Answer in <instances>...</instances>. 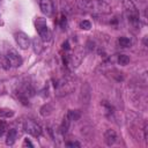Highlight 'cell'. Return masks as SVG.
Returning a JSON list of instances; mask_svg holds the SVG:
<instances>
[{
  "mask_svg": "<svg viewBox=\"0 0 148 148\" xmlns=\"http://www.w3.org/2000/svg\"><path fill=\"white\" fill-rule=\"evenodd\" d=\"M35 27H36V30H37V32H38V35L43 42H50L51 40V31L47 27L45 18L37 17L35 21Z\"/></svg>",
  "mask_w": 148,
  "mask_h": 148,
  "instance_id": "cell-1",
  "label": "cell"
},
{
  "mask_svg": "<svg viewBox=\"0 0 148 148\" xmlns=\"http://www.w3.org/2000/svg\"><path fill=\"white\" fill-rule=\"evenodd\" d=\"M123 5L127 13V17L132 24L139 23V10L132 0H123Z\"/></svg>",
  "mask_w": 148,
  "mask_h": 148,
  "instance_id": "cell-2",
  "label": "cell"
},
{
  "mask_svg": "<svg viewBox=\"0 0 148 148\" xmlns=\"http://www.w3.org/2000/svg\"><path fill=\"white\" fill-rule=\"evenodd\" d=\"M23 128H24V131H25L28 134H30V135H32V136H39V135L42 134V127H40L37 123H35V121H32V120H29V119L24 121Z\"/></svg>",
  "mask_w": 148,
  "mask_h": 148,
  "instance_id": "cell-3",
  "label": "cell"
},
{
  "mask_svg": "<svg viewBox=\"0 0 148 148\" xmlns=\"http://www.w3.org/2000/svg\"><path fill=\"white\" fill-rule=\"evenodd\" d=\"M75 88L74 83L67 79L61 80L57 83V90L59 92V95H65V94H69L71 91H73V89Z\"/></svg>",
  "mask_w": 148,
  "mask_h": 148,
  "instance_id": "cell-4",
  "label": "cell"
},
{
  "mask_svg": "<svg viewBox=\"0 0 148 148\" xmlns=\"http://www.w3.org/2000/svg\"><path fill=\"white\" fill-rule=\"evenodd\" d=\"M14 37H15V40H16V44L18 45V47H21L22 50H27L29 47L30 39L27 34H24L23 31H17V32H15Z\"/></svg>",
  "mask_w": 148,
  "mask_h": 148,
  "instance_id": "cell-5",
  "label": "cell"
},
{
  "mask_svg": "<svg viewBox=\"0 0 148 148\" xmlns=\"http://www.w3.org/2000/svg\"><path fill=\"white\" fill-rule=\"evenodd\" d=\"M6 57H7L8 61H9V64H10V66H13V67H20L22 65V58H21V56L14 49H9L7 51Z\"/></svg>",
  "mask_w": 148,
  "mask_h": 148,
  "instance_id": "cell-6",
  "label": "cell"
},
{
  "mask_svg": "<svg viewBox=\"0 0 148 148\" xmlns=\"http://www.w3.org/2000/svg\"><path fill=\"white\" fill-rule=\"evenodd\" d=\"M39 7L44 15L51 16L53 14V3L51 0H39Z\"/></svg>",
  "mask_w": 148,
  "mask_h": 148,
  "instance_id": "cell-7",
  "label": "cell"
},
{
  "mask_svg": "<svg viewBox=\"0 0 148 148\" xmlns=\"http://www.w3.org/2000/svg\"><path fill=\"white\" fill-rule=\"evenodd\" d=\"M104 141L108 146H112L117 141V133L113 130H106L104 133Z\"/></svg>",
  "mask_w": 148,
  "mask_h": 148,
  "instance_id": "cell-8",
  "label": "cell"
},
{
  "mask_svg": "<svg viewBox=\"0 0 148 148\" xmlns=\"http://www.w3.org/2000/svg\"><path fill=\"white\" fill-rule=\"evenodd\" d=\"M32 49H34V52L39 54L42 51H43V40L42 38L38 36V37H34L32 39Z\"/></svg>",
  "mask_w": 148,
  "mask_h": 148,
  "instance_id": "cell-9",
  "label": "cell"
},
{
  "mask_svg": "<svg viewBox=\"0 0 148 148\" xmlns=\"http://www.w3.org/2000/svg\"><path fill=\"white\" fill-rule=\"evenodd\" d=\"M16 138H17V131L15 128H10L7 133V139H6V143L8 146H12L14 145V142L16 141Z\"/></svg>",
  "mask_w": 148,
  "mask_h": 148,
  "instance_id": "cell-10",
  "label": "cell"
},
{
  "mask_svg": "<svg viewBox=\"0 0 148 148\" xmlns=\"http://www.w3.org/2000/svg\"><path fill=\"white\" fill-rule=\"evenodd\" d=\"M13 116H14V111L13 110L7 109V108L0 109V117H2V118H10Z\"/></svg>",
  "mask_w": 148,
  "mask_h": 148,
  "instance_id": "cell-11",
  "label": "cell"
},
{
  "mask_svg": "<svg viewBox=\"0 0 148 148\" xmlns=\"http://www.w3.org/2000/svg\"><path fill=\"white\" fill-rule=\"evenodd\" d=\"M118 43H119V45L121 47H130L132 45V40L130 38H127V37H119Z\"/></svg>",
  "mask_w": 148,
  "mask_h": 148,
  "instance_id": "cell-12",
  "label": "cell"
},
{
  "mask_svg": "<svg viewBox=\"0 0 148 148\" xmlns=\"http://www.w3.org/2000/svg\"><path fill=\"white\" fill-rule=\"evenodd\" d=\"M66 116L68 117V119H69L71 121H73V120H77V119L80 118V112L76 111V110H69Z\"/></svg>",
  "mask_w": 148,
  "mask_h": 148,
  "instance_id": "cell-13",
  "label": "cell"
},
{
  "mask_svg": "<svg viewBox=\"0 0 148 148\" xmlns=\"http://www.w3.org/2000/svg\"><path fill=\"white\" fill-rule=\"evenodd\" d=\"M0 67H2L5 69H8L10 67V64H9L7 57L3 56V54H1V53H0Z\"/></svg>",
  "mask_w": 148,
  "mask_h": 148,
  "instance_id": "cell-14",
  "label": "cell"
},
{
  "mask_svg": "<svg viewBox=\"0 0 148 148\" xmlns=\"http://www.w3.org/2000/svg\"><path fill=\"white\" fill-rule=\"evenodd\" d=\"M128 62H130L128 56H126V54H120V56H118V64H119V65L126 66Z\"/></svg>",
  "mask_w": 148,
  "mask_h": 148,
  "instance_id": "cell-15",
  "label": "cell"
},
{
  "mask_svg": "<svg viewBox=\"0 0 148 148\" xmlns=\"http://www.w3.org/2000/svg\"><path fill=\"white\" fill-rule=\"evenodd\" d=\"M51 111H52V108H51V105H49V104L44 105V106L40 109V113H42L43 116H47V114H50Z\"/></svg>",
  "mask_w": 148,
  "mask_h": 148,
  "instance_id": "cell-16",
  "label": "cell"
},
{
  "mask_svg": "<svg viewBox=\"0 0 148 148\" xmlns=\"http://www.w3.org/2000/svg\"><path fill=\"white\" fill-rule=\"evenodd\" d=\"M80 28L83 29V30H89L91 28V23L88 20H83V21L80 22Z\"/></svg>",
  "mask_w": 148,
  "mask_h": 148,
  "instance_id": "cell-17",
  "label": "cell"
},
{
  "mask_svg": "<svg viewBox=\"0 0 148 148\" xmlns=\"http://www.w3.org/2000/svg\"><path fill=\"white\" fill-rule=\"evenodd\" d=\"M7 130V124L5 121H0V135H2Z\"/></svg>",
  "mask_w": 148,
  "mask_h": 148,
  "instance_id": "cell-18",
  "label": "cell"
},
{
  "mask_svg": "<svg viewBox=\"0 0 148 148\" xmlns=\"http://www.w3.org/2000/svg\"><path fill=\"white\" fill-rule=\"evenodd\" d=\"M66 145L68 147H80V143L79 142H67Z\"/></svg>",
  "mask_w": 148,
  "mask_h": 148,
  "instance_id": "cell-19",
  "label": "cell"
},
{
  "mask_svg": "<svg viewBox=\"0 0 148 148\" xmlns=\"http://www.w3.org/2000/svg\"><path fill=\"white\" fill-rule=\"evenodd\" d=\"M23 146H29V147H34V145H32V143L30 142V140H28V139H24Z\"/></svg>",
  "mask_w": 148,
  "mask_h": 148,
  "instance_id": "cell-20",
  "label": "cell"
},
{
  "mask_svg": "<svg viewBox=\"0 0 148 148\" xmlns=\"http://www.w3.org/2000/svg\"><path fill=\"white\" fill-rule=\"evenodd\" d=\"M66 27V17H61V28H65Z\"/></svg>",
  "mask_w": 148,
  "mask_h": 148,
  "instance_id": "cell-21",
  "label": "cell"
},
{
  "mask_svg": "<svg viewBox=\"0 0 148 148\" xmlns=\"http://www.w3.org/2000/svg\"><path fill=\"white\" fill-rule=\"evenodd\" d=\"M62 47H64L65 50H68V49H69V46H68V42H67V40H66V42L62 44Z\"/></svg>",
  "mask_w": 148,
  "mask_h": 148,
  "instance_id": "cell-22",
  "label": "cell"
}]
</instances>
